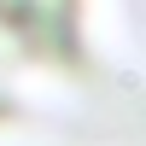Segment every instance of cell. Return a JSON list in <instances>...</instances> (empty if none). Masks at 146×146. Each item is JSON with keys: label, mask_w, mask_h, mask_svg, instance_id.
<instances>
[{"label": "cell", "mask_w": 146, "mask_h": 146, "mask_svg": "<svg viewBox=\"0 0 146 146\" xmlns=\"http://www.w3.org/2000/svg\"><path fill=\"white\" fill-rule=\"evenodd\" d=\"M82 70V0H0V123L47 105Z\"/></svg>", "instance_id": "1"}]
</instances>
